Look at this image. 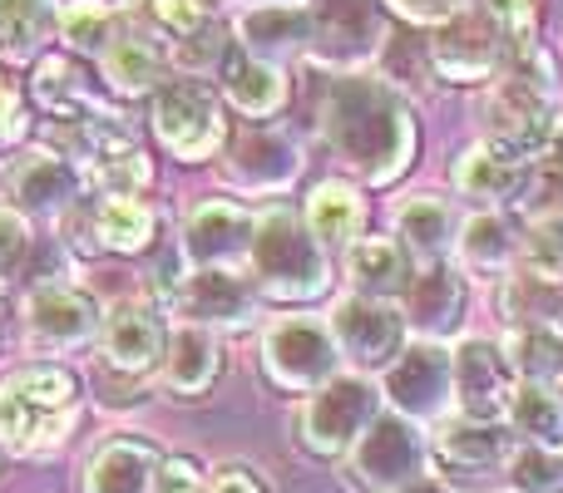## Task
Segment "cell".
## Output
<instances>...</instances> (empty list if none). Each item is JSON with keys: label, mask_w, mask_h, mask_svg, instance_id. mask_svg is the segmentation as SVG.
<instances>
[{"label": "cell", "mask_w": 563, "mask_h": 493, "mask_svg": "<svg viewBox=\"0 0 563 493\" xmlns=\"http://www.w3.org/2000/svg\"><path fill=\"white\" fill-rule=\"evenodd\" d=\"M321 134L331 154L371 188L396 183L416 158V119L406 99L371 75H336L321 99Z\"/></svg>", "instance_id": "6da1fadb"}, {"label": "cell", "mask_w": 563, "mask_h": 493, "mask_svg": "<svg viewBox=\"0 0 563 493\" xmlns=\"http://www.w3.org/2000/svg\"><path fill=\"white\" fill-rule=\"evenodd\" d=\"M79 419V380L69 366L35 360L0 380V445L10 455H45L69 439Z\"/></svg>", "instance_id": "7a4b0ae2"}, {"label": "cell", "mask_w": 563, "mask_h": 493, "mask_svg": "<svg viewBox=\"0 0 563 493\" xmlns=\"http://www.w3.org/2000/svg\"><path fill=\"white\" fill-rule=\"evenodd\" d=\"M485 124L495 144L515 148V154H534V148L554 144L559 134V104H554V65L544 49H525L505 65L485 99Z\"/></svg>", "instance_id": "3957f363"}, {"label": "cell", "mask_w": 563, "mask_h": 493, "mask_svg": "<svg viewBox=\"0 0 563 493\" xmlns=\"http://www.w3.org/2000/svg\"><path fill=\"white\" fill-rule=\"evenodd\" d=\"M247 261H253L257 291L273 301H317L331 287L327 243L287 208H273V213L257 217Z\"/></svg>", "instance_id": "277c9868"}, {"label": "cell", "mask_w": 563, "mask_h": 493, "mask_svg": "<svg viewBox=\"0 0 563 493\" xmlns=\"http://www.w3.org/2000/svg\"><path fill=\"white\" fill-rule=\"evenodd\" d=\"M376 419H380V390L361 376H336L301 400L291 429H297L301 449H311L321 459H336V455H351L356 439Z\"/></svg>", "instance_id": "5b68a950"}, {"label": "cell", "mask_w": 563, "mask_h": 493, "mask_svg": "<svg viewBox=\"0 0 563 493\" xmlns=\"http://www.w3.org/2000/svg\"><path fill=\"white\" fill-rule=\"evenodd\" d=\"M154 134L164 138V148L178 164H208L228 138V119H223L218 89L194 75L168 79L154 104Z\"/></svg>", "instance_id": "8992f818"}, {"label": "cell", "mask_w": 563, "mask_h": 493, "mask_svg": "<svg viewBox=\"0 0 563 493\" xmlns=\"http://www.w3.org/2000/svg\"><path fill=\"white\" fill-rule=\"evenodd\" d=\"M426 459H430V445L416 419L380 415L376 425L356 439V449L346 455V479L371 493H396L406 484H420Z\"/></svg>", "instance_id": "52a82bcc"}, {"label": "cell", "mask_w": 563, "mask_h": 493, "mask_svg": "<svg viewBox=\"0 0 563 493\" xmlns=\"http://www.w3.org/2000/svg\"><path fill=\"white\" fill-rule=\"evenodd\" d=\"M263 366L273 385L311 395V390L341 376V346L331 326H321L317 316H282L263 336Z\"/></svg>", "instance_id": "ba28073f"}, {"label": "cell", "mask_w": 563, "mask_h": 493, "mask_svg": "<svg viewBox=\"0 0 563 493\" xmlns=\"http://www.w3.org/2000/svg\"><path fill=\"white\" fill-rule=\"evenodd\" d=\"M515 59L505 30L489 20L485 5L460 10L450 25L435 30L430 40V69L440 79H455V85H479V79H499L505 65Z\"/></svg>", "instance_id": "9c48e42d"}, {"label": "cell", "mask_w": 563, "mask_h": 493, "mask_svg": "<svg viewBox=\"0 0 563 493\" xmlns=\"http://www.w3.org/2000/svg\"><path fill=\"white\" fill-rule=\"evenodd\" d=\"M386 400L406 419H435L455 400V356L440 340H416L386 370Z\"/></svg>", "instance_id": "30bf717a"}, {"label": "cell", "mask_w": 563, "mask_h": 493, "mask_svg": "<svg viewBox=\"0 0 563 493\" xmlns=\"http://www.w3.org/2000/svg\"><path fill=\"white\" fill-rule=\"evenodd\" d=\"M331 336H336V346L346 350L356 366L390 370L396 356L406 350V316H400L390 301L356 296V291H351V296L336 301V311H331Z\"/></svg>", "instance_id": "8fae6325"}, {"label": "cell", "mask_w": 563, "mask_h": 493, "mask_svg": "<svg viewBox=\"0 0 563 493\" xmlns=\"http://www.w3.org/2000/svg\"><path fill=\"white\" fill-rule=\"evenodd\" d=\"M455 405H460V419H479V425H495L499 415L509 410V356L495 346V340H460L455 350Z\"/></svg>", "instance_id": "7c38bea8"}, {"label": "cell", "mask_w": 563, "mask_h": 493, "mask_svg": "<svg viewBox=\"0 0 563 493\" xmlns=\"http://www.w3.org/2000/svg\"><path fill=\"white\" fill-rule=\"evenodd\" d=\"M223 178L243 193H287L301 178V144L287 128H253L223 158Z\"/></svg>", "instance_id": "4fadbf2b"}, {"label": "cell", "mask_w": 563, "mask_h": 493, "mask_svg": "<svg viewBox=\"0 0 563 493\" xmlns=\"http://www.w3.org/2000/svg\"><path fill=\"white\" fill-rule=\"evenodd\" d=\"M99 330V306L89 291L69 287V281H49L25 296V336L40 350H69L85 346Z\"/></svg>", "instance_id": "5bb4252c"}, {"label": "cell", "mask_w": 563, "mask_h": 493, "mask_svg": "<svg viewBox=\"0 0 563 493\" xmlns=\"http://www.w3.org/2000/svg\"><path fill=\"white\" fill-rule=\"evenodd\" d=\"M386 40L376 0H321L317 5V40H311V55L321 65L341 69V65H361L371 59Z\"/></svg>", "instance_id": "9a60e30c"}, {"label": "cell", "mask_w": 563, "mask_h": 493, "mask_svg": "<svg viewBox=\"0 0 563 493\" xmlns=\"http://www.w3.org/2000/svg\"><path fill=\"white\" fill-rule=\"evenodd\" d=\"M317 40V10L301 0H267L238 15V45L243 55L263 59V65H282L291 55H307Z\"/></svg>", "instance_id": "2e32d148"}, {"label": "cell", "mask_w": 563, "mask_h": 493, "mask_svg": "<svg viewBox=\"0 0 563 493\" xmlns=\"http://www.w3.org/2000/svg\"><path fill=\"white\" fill-rule=\"evenodd\" d=\"M257 217L233 198H208L188 213L184 223V257L198 267H233L238 257L253 251Z\"/></svg>", "instance_id": "e0dca14e"}, {"label": "cell", "mask_w": 563, "mask_h": 493, "mask_svg": "<svg viewBox=\"0 0 563 493\" xmlns=\"http://www.w3.org/2000/svg\"><path fill=\"white\" fill-rule=\"evenodd\" d=\"M99 350H104V366L114 370V376H148V370H158L168 356L164 316H158L154 306H144V301H124V306L109 311Z\"/></svg>", "instance_id": "ac0fdd59"}, {"label": "cell", "mask_w": 563, "mask_h": 493, "mask_svg": "<svg viewBox=\"0 0 563 493\" xmlns=\"http://www.w3.org/2000/svg\"><path fill=\"white\" fill-rule=\"evenodd\" d=\"M257 281L238 277L233 267H198L188 271L178 311L188 316V326H247L257 316Z\"/></svg>", "instance_id": "d6986e66"}, {"label": "cell", "mask_w": 563, "mask_h": 493, "mask_svg": "<svg viewBox=\"0 0 563 493\" xmlns=\"http://www.w3.org/2000/svg\"><path fill=\"white\" fill-rule=\"evenodd\" d=\"M79 168L69 158H59L55 148H35V154H20L10 164V198H15L20 213L35 217H65L79 203Z\"/></svg>", "instance_id": "ffe728a7"}, {"label": "cell", "mask_w": 563, "mask_h": 493, "mask_svg": "<svg viewBox=\"0 0 563 493\" xmlns=\"http://www.w3.org/2000/svg\"><path fill=\"white\" fill-rule=\"evenodd\" d=\"M450 178H455V188L465 198H475V203H509V198L525 193L529 168H525V154L485 138V144L465 148V154L455 158Z\"/></svg>", "instance_id": "44dd1931"}, {"label": "cell", "mask_w": 563, "mask_h": 493, "mask_svg": "<svg viewBox=\"0 0 563 493\" xmlns=\"http://www.w3.org/2000/svg\"><path fill=\"white\" fill-rule=\"evenodd\" d=\"M164 455L148 439H109L85 469V493H154Z\"/></svg>", "instance_id": "7402d4cb"}, {"label": "cell", "mask_w": 563, "mask_h": 493, "mask_svg": "<svg viewBox=\"0 0 563 493\" xmlns=\"http://www.w3.org/2000/svg\"><path fill=\"white\" fill-rule=\"evenodd\" d=\"M218 370H223V346L208 326H178L168 336V356H164V385L178 400H203L213 390Z\"/></svg>", "instance_id": "603a6c76"}, {"label": "cell", "mask_w": 563, "mask_h": 493, "mask_svg": "<svg viewBox=\"0 0 563 493\" xmlns=\"http://www.w3.org/2000/svg\"><path fill=\"white\" fill-rule=\"evenodd\" d=\"M104 79L119 94H148L168 85V49L154 30H119V40L104 49Z\"/></svg>", "instance_id": "cb8c5ba5"}, {"label": "cell", "mask_w": 563, "mask_h": 493, "mask_svg": "<svg viewBox=\"0 0 563 493\" xmlns=\"http://www.w3.org/2000/svg\"><path fill=\"white\" fill-rule=\"evenodd\" d=\"M406 316L426 330V340L450 336L465 316V281L450 261H430L416 281L406 287Z\"/></svg>", "instance_id": "d4e9b609"}, {"label": "cell", "mask_w": 563, "mask_h": 493, "mask_svg": "<svg viewBox=\"0 0 563 493\" xmlns=\"http://www.w3.org/2000/svg\"><path fill=\"white\" fill-rule=\"evenodd\" d=\"M396 233H400V247L430 267V261H445V251L460 243V213L445 198L420 193L396 213Z\"/></svg>", "instance_id": "484cf974"}, {"label": "cell", "mask_w": 563, "mask_h": 493, "mask_svg": "<svg viewBox=\"0 0 563 493\" xmlns=\"http://www.w3.org/2000/svg\"><path fill=\"white\" fill-rule=\"evenodd\" d=\"M346 271L356 296L390 301L396 291L410 287V251L400 247V237H361L346 257Z\"/></svg>", "instance_id": "4316f807"}, {"label": "cell", "mask_w": 563, "mask_h": 493, "mask_svg": "<svg viewBox=\"0 0 563 493\" xmlns=\"http://www.w3.org/2000/svg\"><path fill=\"white\" fill-rule=\"evenodd\" d=\"M223 94L238 114L273 119L287 104V79L277 65H263L253 55H223Z\"/></svg>", "instance_id": "83f0119b"}, {"label": "cell", "mask_w": 563, "mask_h": 493, "mask_svg": "<svg viewBox=\"0 0 563 493\" xmlns=\"http://www.w3.org/2000/svg\"><path fill=\"white\" fill-rule=\"evenodd\" d=\"M435 455L450 469L479 474V469H495L499 459H509V435L499 425H479V419H445L435 429Z\"/></svg>", "instance_id": "f1b7e54d"}, {"label": "cell", "mask_w": 563, "mask_h": 493, "mask_svg": "<svg viewBox=\"0 0 563 493\" xmlns=\"http://www.w3.org/2000/svg\"><path fill=\"white\" fill-rule=\"evenodd\" d=\"M30 94H35L40 109L59 119H85V114H99L95 104V89H89V75L65 55H49L35 65V79H30Z\"/></svg>", "instance_id": "f546056e"}, {"label": "cell", "mask_w": 563, "mask_h": 493, "mask_svg": "<svg viewBox=\"0 0 563 493\" xmlns=\"http://www.w3.org/2000/svg\"><path fill=\"white\" fill-rule=\"evenodd\" d=\"M307 227L321 243L356 247L361 227H366V203H361V193L351 183H321L317 193L307 198Z\"/></svg>", "instance_id": "4dcf8cb0"}, {"label": "cell", "mask_w": 563, "mask_h": 493, "mask_svg": "<svg viewBox=\"0 0 563 493\" xmlns=\"http://www.w3.org/2000/svg\"><path fill=\"white\" fill-rule=\"evenodd\" d=\"M509 429L539 449H563V395L554 385H519L505 410Z\"/></svg>", "instance_id": "1f68e13d"}, {"label": "cell", "mask_w": 563, "mask_h": 493, "mask_svg": "<svg viewBox=\"0 0 563 493\" xmlns=\"http://www.w3.org/2000/svg\"><path fill=\"white\" fill-rule=\"evenodd\" d=\"M55 25V0H0V55L10 65H25L45 49Z\"/></svg>", "instance_id": "d6a6232c"}, {"label": "cell", "mask_w": 563, "mask_h": 493, "mask_svg": "<svg viewBox=\"0 0 563 493\" xmlns=\"http://www.w3.org/2000/svg\"><path fill=\"white\" fill-rule=\"evenodd\" d=\"M95 233H99V247H109V251H148L158 233V217L139 198H99Z\"/></svg>", "instance_id": "836d02e7"}, {"label": "cell", "mask_w": 563, "mask_h": 493, "mask_svg": "<svg viewBox=\"0 0 563 493\" xmlns=\"http://www.w3.org/2000/svg\"><path fill=\"white\" fill-rule=\"evenodd\" d=\"M460 267L475 277H499L515 261V233L499 213H475L470 223H460Z\"/></svg>", "instance_id": "e575fe53"}, {"label": "cell", "mask_w": 563, "mask_h": 493, "mask_svg": "<svg viewBox=\"0 0 563 493\" xmlns=\"http://www.w3.org/2000/svg\"><path fill=\"white\" fill-rule=\"evenodd\" d=\"M505 356H509V370H519L529 385H554L563 376V330L559 326H515Z\"/></svg>", "instance_id": "d590c367"}, {"label": "cell", "mask_w": 563, "mask_h": 493, "mask_svg": "<svg viewBox=\"0 0 563 493\" xmlns=\"http://www.w3.org/2000/svg\"><path fill=\"white\" fill-rule=\"evenodd\" d=\"M59 35H65V45L79 49V55H104L119 40V15L104 0H69V5L59 10Z\"/></svg>", "instance_id": "8d00e7d4"}, {"label": "cell", "mask_w": 563, "mask_h": 493, "mask_svg": "<svg viewBox=\"0 0 563 493\" xmlns=\"http://www.w3.org/2000/svg\"><path fill=\"white\" fill-rule=\"evenodd\" d=\"M499 306L519 326H549V316H563V287L544 277H529V271H515L505 281V291H499Z\"/></svg>", "instance_id": "74e56055"}, {"label": "cell", "mask_w": 563, "mask_h": 493, "mask_svg": "<svg viewBox=\"0 0 563 493\" xmlns=\"http://www.w3.org/2000/svg\"><path fill=\"white\" fill-rule=\"evenodd\" d=\"M95 183L104 188V198H134L148 183V154L134 144L114 148V154H104L95 164Z\"/></svg>", "instance_id": "f35d334b"}, {"label": "cell", "mask_w": 563, "mask_h": 493, "mask_svg": "<svg viewBox=\"0 0 563 493\" xmlns=\"http://www.w3.org/2000/svg\"><path fill=\"white\" fill-rule=\"evenodd\" d=\"M509 469H515V489L519 493H559L563 489V459H559V449L529 445V449H519Z\"/></svg>", "instance_id": "ab89813d"}, {"label": "cell", "mask_w": 563, "mask_h": 493, "mask_svg": "<svg viewBox=\"0 0 563 493\" xmlns=\"http://www.w3.org/2000/svg\"><path fill=\"white\" fill-rule=\"evenodd\" d=\"M479 5H485L489 20L505 30V40H509V49H515V55L534 49V25H539V5H534V0H479Z\"/></svg>", "instance_id": "60d3db41"}, {"label": "cell", "mask_w": 563, "mask_h": 493, "mask_svg": "<svg viewBox=\"0 0 563 493\" xmlns=\"http://www.w3.org/2000/svg\"><path fill=\"white\" fill-rule=\"evenodd\" d=\"M35 251V233H30L20 208H0V277H20Z\"/></svg>", "instance_id": "b9f144b4"}, {"label": "cell", "mask_w": 563, "mask_h": 493, "mask_svg": "<svg viewBox=\"0 0 563 493\" xmlns=\"http://www.w3.org/2000/svg\"><path fill=\"white\" fill-rule=\"evenodd\" d=\"M154 20L158 30H168V35H178L188 45L208 25V0H154Z\"/></svg>", "instance_id": "7bdbcfd3"}, {"label": "cell", "mask_w": 563, "mask_h": 493, "mask_svg": "<svg viewBox=\"0 0 563 493\" xmlns=\"http://www.w3.org/2000/svg\"><path fill=\"white\" fill-rule=\"evenodd\" d=\"M390 10L410 25H450L460 10H470V0H390Z\"/></svg>", "instance_id": "ee69618b"}, {"label": "cell", "mask_w": 563, "mask_h": 493, "mask_svg": "<svg viewBox=\"0 0 563 493\" xmlns=\"http://www.w3.org/2000/svg\"><path fill=\"white\" fill-rule=\"evenodd\" d=\"M25 128H30L25 104H20V94L5 85V79H0V148L20 144V138H25Z\"/></svg>", "instance_id": "f6af8a7d"}, {"label": "cell", "mask_w": 563, "mask_h": 493, "mask_svg": "<svg viewBox=\"0 0 563 493\" xmlns=\"http://www.w3.org/2000/svg\"><path fill=\"white\" fill-rule=\"evenodd\" d=\"M203 493H267V489L253 479V469H243V464H218L213 474H208Z\"/></svg>", "instance_id": "bcb514c9"}, {"label": "cell", "mask_w": 563, "mask_h": 493, "mask_svg": "<svg viewBox=\"0 0 563 493\" xmlns=\"http://www.w3.org/2000/svg\"><path fill=\"white\" fill-rule=\"evenodd\" d=\"M154 493H203V479H198V469L188 459H164Z\"/></svg>", "instance_id": "7dc6e473"}, {"label": "cell", "mask_w": 563, "mask_h": 493, "mask_svg": "<svg viewBox=\"0 0 563 493\" xmlns=\"http://www.w3.org/2000/svg\"><path fill=\"white\" fill-rule=\"evenodd\" d=\"M396 493H450V489L435 484V479H420V484H406V489H396Z\"/></svg>", "instance_id": "c3c4849f"}, {"label": "cell", "mask_w": 563, "mask_h": 493, "mask_svg": "<svg viewBox=\"0 0 563 493\" xmlns=\"http://www.w3.org/2000/svg\"><path fill=\"white\" fill-rule=\"evenodd\" d=\"M263 5H267V0H263Z\"/></svg>", "instance_id": "681fc988"}]
</instances>
